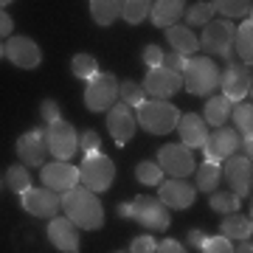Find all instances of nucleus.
<instances>
[{
  "label": "nucleus",
  "mask_w": 253,
  "mask_h": 253,
  "mask_svg": "<svg viewBox=\"0 0 253 253\" xmlns=\"http://www.w3.org/2000/svg\"><path fill=\"white\" fill-rule=\"evenodd\" d=\"M158 166H161L163 174H172L177 180H186L197 166H194V155H191L189 146L183 144H163L158 149Z\"/></svg>",
  "instance_id": "8"
},
{
  "label": "nucleus",
  "mask_w": 253,
  "mask_h": 253,
  "mask_svg": "<svg viewBox=\"0 0 253 253\" xmlns=\"http://www.w3.org/2000/svg\"><path fill=\"white\" fill-rule=\"evenodd\" d=\"M20 206L26 208L31 217L40 219H54L59 211H62V203H59V194L51 189H28L20 194Z\"/></svg>",
  "instance_id": "12"
},
{
  "label": "nucleus",
  "mask_w": 253,
  "mask_h": 253,
  "mask_svg": "<svg viewBox=\"0 0 253 253\" xmlns=\"http://www.w3.org/2000/svg\"><path fill=\"white\" fill-rule=\"evenodd\" d=\"M186 62H189V59H183L180 54H163V68H166V71H172V73H183V68H186Z\"/></svg>",
  "instance_id": "42"
},
{
  "label": "nucleus",
  "mask_w": 253,
  "mask_h": 253,
  "mask_svg": "<svg viewBox=\"0 0 253 253\" xmlns=\"http://www.w3.org/2000/svg\"><path fill=\"white\" fill-rule=\"evenodd\" d=\"M144 62H146V68H149V71H152V68H161V62H163L161 45H146L144 48Z\"/></svg>",
  "instance_id": "43"
},
{
  "label": "nucleus",
  "mask_w": 253,
  "mask_h": 253,
  "mask_svg": "<svg viewBox=\"0 0 253 253\" xmlns=\"http://www.w3.org/2000/svg\"><path fill=\"white\" fill-rule=\"evenodd\" d=\"M214 9L222 14V20H228V17H251L253 6L248 0H217Z\"/></svg>",
  "instance_id": "36"
},
{
  "label": "nucleus",
  "mask_w": 253,
  "mask_h": 253,
  "mask_svg": "<svg viewBox=\"0 0 253 253\" xmlns=\"http://www.w3.org/2000/svg\"><path fill=\"white\" fill-rule=\"evenodd\" d=\"M144 87L138 84V82L132 79H126V82H118V99H121V104H126V107L132 110V107H141L144 104Z\"/></svg>",
  "instance_id": "30"
},
{
  "label": "nucleus",
  "mask_w": 253,
  "mask_h": 253,
  "mask_svg": "<svg viewBox=\"0 0 253 253\" xmlns=\"http://www.w3.org/2000/svg\"><path fill=\"white\" fill-rule=\"evenodd\" d=\"M71 71H73V76H79V79H84V82H90L96 73H101L96 56H90V54H76L73 56Z\"/></svg>",
  "instance_id": "32"
},
{
  "label": "nucleus",
  "mask_w": 253,
  "mask_h": 253,
  "mask_svg": "<svg viewBox=\"0 0 253 253\" xmlns=\"http://www.w3.org/2000/svg\"><path fill=\"white\" fill-rule=\"evenodd\" d=\"M116 253H126V251H116Z\"/></svg>",
  "instance_id": "50"
},
{
  "label": "nucleus",
  "mask_w": 253,
  "mask_h": 253,
  "mask_svg": "<svg viewBox=\"0 0 253 253\" xmlns=\"http://www.w3.org/2000/svg\"><path fill=\"white\" fill-rule=\"evenodd\" d=\"M135 121H138V126H144L146 132H152V135H169L172 129H177L180 110L174 107L172 101L149 99L138 107Z\"/></svg>",
  "instance_id": "2"
},
{
  "label": "nucleus",
  "mask_w": 253,
  "mask_h": 253,
  "mask_svg": "<svg viewBox=\"0 0 253 253\" xmlns=\"http://www.w3.org/2000/svg\"><path fill=\"white\" fill-rule=\"evenodd\" d=\"M0 56H3V45H0Z\"/></svg>",
  "instance_id": "49"
},
{
  "label": "nucleus",
  "mask_w": 253,
  "mask_h": 253,
  "mask_svg": "<svg viewBox=\"0 0 253 253\" xmlns=\"http://www.w3.org/2000/svg\"><path fill=\"white\" fill-rule=\"evenodd\" d=\"M183 87L194 96H208L219 87V68L208 56H191L180 73Z\"/></svg>",
  "instance_id": "3"
},
{
  "label": "nucleus",
  "mask_w": 253,
  "mask_h": 253,
  "mask_svg": "<svg viewBox=\"0 0 253 253\" xmlns=\"http://www.w3.org/2000/svg\"><path fill=\"white\" fill-rule=\"evenodd\" d=\"M116 101H118L116 73H96L84 87V107L90 113H107Z\"/></svg>",
  "instance_id": "5"
},
{
  "label": "nucleus",
  "mask_w": 253,
  "mask_h": 253,
  "mask_svg": "<svg viewBox=\"0 0 253 253\" xmlns=\"http://www.w3.org/2000/svg\"><path fill=\"white\" fill-rule=\"evenodd\" d=\"M48 242L59 253H79V228L68 217H54L48 222Z\"/></svg>",
  "instance_id": "19"
},
{
  "label": "nucleus",
  "mask_w": 253,
  "mask_h": 253,
  "mask_svg": "<svg viewBox=\"0 0 253 253\" xmlns=\"http://www.w3.org/2000/svg\"><path fill=\"white\" fill-rule=\"evenodd\" d=\"M129 206H132V219H135L144 231H158V234H163V231L169 228V222H172V219H169V208H163V203L158 197L138 194Z\"/></svg>",
  "instance_id": "6"
},
{
  "label": "nucleus",
  "mask_w": 253,
  "mask_h": 253,
  "mask_svg": "<svg viewBox=\"0 0 253 253\" xmlns=\"http://www.w3.org/2000/svg\"><path fill=\"white\" fill-rule=\"evenodd\" d=\"M253 234V222L251 217H245V214H225V219L219 222V236H225V239H236V242H245V239H251Z\"/></svg>",
  "instance_id": "24"
},
{
  "label": "nucleus",
  "mask_w": 253,
  "mask_h": 253,
  "mask_svg": "<svg viewBox=\"0 0 253 253\" xmlns=\"http://www.w3.org/2000/svg\"><path fill=\"white\" fill-rule=\"evenodd\" d=\"M225 166H219V172L225 174V183L231 186V194L236 197H251L253 191V163L245 155H231L225 158Z\"/></svg>",
  "instance_id": "10"
},
{
  "label": "nucleus",
  "mask_w": 253,
  "mask_h": 253,
  "mask_svg": "<svg viewBox=\"0 0 253 253\" xmlns=\"http://www.w3.org/2000/svg\"><path fill=\"white\" fill-rule=\"evenodd\" d=\"M45 144H48V152L54 155L56 161H71L73 152L79 149V132L73 129L71 121H54L48 124L45 129Z\"/></svg>",
  "instance_id": "9"
},
{
  "label": "nucleus",
  "mask_w": 253,
  "mask_h": 253,
  "mask_svg": "<svg viewBox=\"0 0 253 253\" xmlns=\"http://www.w3.org/2000/svg\"><path fill=\"white\" fill-rule=\"evenodd\" d=\"M59 203H62L65 217L71 219L76 228H82V231H99L104 225L101 200L93 191H87L84 186H76V189L59 194Z\"/></svg>",
  "instance_id": "1"
},
{
  "label": "nucleus",
  "mask_w": 253,
  "mask_h": 253,
  "mask_svg": "<svg viewBox=\"0 0 253 253\" xmlns=\"http://www.w3.org/2000/svg\"><path fill=\"white\" fill-rule=\"evenodd\" d=\"M113 177H116V163L110 161L107 155L101 152L84 155V161L79 166V180L87 191H93V194L107 191L113 186Z\"/></svg>",
  "instance_id": "4"
},
{
  "label": "nucleus",
  "mask_w": 253,
  "mask_h": 253,
  "mask_svg": "<svg viewBox=\"0 0 253 253\" xmlns=\"http://www.w3.org/2000/svg\"><path fill=\"white\" fill-rule=\"evenodd\" d=\"M40 116H42V121H45V124H54V121H59V118H62V113H59V104H56L54 99H45L42 104H40Z\"/></svg>",
  "instance_id": "41"
},
{
  "label": "nucleus",
  "mask_w": 253,
  "mask_h": 253,
  "mask_svg": "<svg viewBox=\"0 0 253 253\" xmlns=\"http://www.w3.org/2000/svg\"><path fill=\"white\" fill-rule=\"evenodd\" d=\"M141 87H144L146 96H155V99L166 101V96H174V93L183 87V79L180 73H172L166 71V68H152V71L144 76V82H141Z\"/></svg>",
  "instance_id": "15"
},
{
  "label": "nucleus",
  "mask_w": 253,
  "mask_h": 253,
  "mask_svg": "<svg viewBox=\"0 0 253 253\" xmlns=\"http://www.w3.org/2000/svg\"><path fill=\"white\" fill-rule=\"evenodd\" d=\"M234 51H236V56H239V62H242L245 68H251V62H253V23H251V17L236 28Z\"/></svg>",
  "instance_id": "26"
},
{
  "label": "nucleus",
  "mask_w": 253,
  "mask_h": 253,
  "mask_svg": "<svg viewBox=\"0 0 253 253\" xmlns=\"http://www.w3.org/2000/svg\"><path fill=\"white\" fill-rule=\"evenodd\" d=\"M166 40H169V45L174 48V54H180L183 59H191V56L200 51V40L197 34L191 31L189 26H172V28H166Z\"/></svg>",
  "instance_id": "22"
},
{
  "label": "nucleus",
  "mask_w": 253,
  "mask_h": 253,
  "mask_svg": "<svg viewBox=\"0 0 253 253\" xmlns=\"http://www.w3.org/2000/svg\"><path fill=\"white\" fill-rule=\"evenodd\" d=\"M42 186L56 194H65L79 186V169L71 166L65 161H54V163H45L42 166Z\"/></svg>",
  "instance_id": "16"
},
{
  "label": "nucleus",
  "mask_w": 253,
  "mask_h": 253,
  "mask_svg": "<svg viewBox=\"0 0 253 253\" xmlns=\"http://www.w3.org/2000/svg\"><path fill=\"white\" fill-rule=\"evenodd\" d=\"M231 110H234V104L225 96H211L206 101V110H203V121L211 126H225V118H231Z\"/></svg>",
  "instance_id": "27"
},
{
  "label": "nucleus",
  "mask_w": 253,
  "mask_h": 253,
  "mask_svg": "<svg viewBox=\"0 0 253 253\" xmlns=\"http://www.w3.org/2000/svg\"><path fill=\"white\" fill-rule=\"evenodd\" d=\"M214 14H217L214 3H194V6H189V9L183 11V17H186L189 26H206V23L214 20Z\"/></svg>",
  "instance_id": "33"
},
{
  "label": "nucleus",
  "mask_w": 253,
  "mask_h": 253,
  "mask_svg": "<svg viewBox=\"0 0 253 253\" xmlns=\"http://www.w3.org/2000/svg\"><path fill=\"white\" fill-rule=\"evenodd\" d=\"M11 28H14V20L9 17V11L0 9V40L3 37H11Z\"/></svg>",
  "instance_id": "45"
},
{
  "label": "nucleus",
  "mask_w": 253,
  "mask_h": 253,
  "mask_svg": "<svg viewBox=\"0 0 253 253\" xmlns=\"http://www.w3.org/2000/svg\"><path fill=\"white\" fill-rule=\"evenodd\" d=\"M158 200L163 203V208H177V211H186V208L194 206V200H197V189L186 180H172L161 183V189H158Z\"/></svg>",
  "instance_id": "17"
},
{
  "label": "nucleus",
  "mask_w": 253,
  "mask_h": 253,
  "mask_svg": "<svg viewBox=\"0 0 253 253\" xmlns=\"http://www.w3.org/2000/svg\"><path fill=\"white\" fill-rule=\"evenodd\" d=\"M231 118H234L236 129L242 132V138H251V129H253V104L251 101H236V107L231 110Z\"/></svg>",
  "instance_id": "31"
},
{
  "label": "nucleus",
  "mask_w": 253,
  "mask_h": 253,
  "mask_svg": "<svg viewBox=\"0 0 253 253\" xmlns=\"http://www.w3.org/2000/svg\"><path fill=\"white\" fill-rule=\"evenodd\" d=\"M118 214H121V217H132V206H129V203H121V206H118Z\"/></svg>",
  "instance_id": "48"
},
{
  "label": "nucleus",
  "mask_w": 253,
  "mask_h": 253,
  "mask_svg": "<svg viewBox=\"0 0 253 253\" xmlns=\"http://www.w3.org/2000/svg\"><path fill=\"white\" fill-rule=\"evenodd\" d=\"M135 180L141 183V186H161L163 183L161 166H158L155 161H141L135 166Z\"/></svg>",
  "instance_id": "34"
},
{
  "label": "nucleus",
  "mask_w": 253,
  "mask_h": 253,
  "mask_svg": "<svg viewBox=\"0 0 253 253\" xmlns=\"http://www.w3.org/2000/svg\"><path fill=\"white\" fill-rule=\"evenodd\" d=\"M155 248H158L155 236L144 234V236H135V239L129 242V251H126V253H155Z\"/></svg>",
  "instance_id": "40"
},
{
  "label": "nucleus",
  "mask_w": 253,
  "mask_h": 253,
  "mask_svg": "<svg viewBox=\"0 0 253 253\" xmlns=\"http://www.w3.org/2000/svg\"><path fill=\"white\" fill-rule=\"evenodd\" d=\"M236 149H239V135L231 126H217L214 132H208L206 144H203V152H206L208 163H222L225 158L236 155Z\"/></svg>",
  "instance_id": "13"
},
{
  "label": "nucleus",
  "mask_w": 253,
  "mask_h": 253,
  "mask_svg": "<svg viewBox=\"0 0 253 253\" xmlns=\"http://www.w3.org/2000/svg\"><path fill=\"white\" fill-rule=\"evenodd\" d=\"M208 206L214 208V211H219V214H236V208H239V197L231 194V191H211Z\"/></svg>",
  "instance_id": "37"
},
{
  "label": "nucleus",
  "mask_w": 253,
  "mask_h": 253,
  "mask_svg": "<svg viewBox=\"0 0 253 253\" xmlns=\"http://www.w3.org/2000/svg\"><path fill=\"white\" fill-rule=\"evenodd\" d=\"M107 129H110V135H113V141H116L118 146H124L138 129L135 113L126 107V104H113V107L107 110Z\"/></svg>",
  "instance_id": "18"
},
{
  "label": "nucleus",
  "mask_w": 253,
  "mask_h": 253,
  "mask_svg": "<svg viewBox=\"0 0 253 253\" xmlns=\"http://www.w3.org/2000/svg\"><path fill=\"white\" fill-rule=\"evenodd\" d=\"M200 251L203 253H234V245L225 236H206V242L200 245Z\"/></svg>",
  "instance_id": "38"
},
{
  "label": "nucleus",
  "mask_w": 253,
  "mask_h": 253,
  "mask_svg": "<svg viewBox=\"0 0 253 253\" xmlns=\"http://www.w3.org/2000/svg\"><path fill=\"white\" fill-rule=\"evenodd\" d=\"M149 9H152L149 0H126V3H121V17L129 26H138V23H144L149 17Z\"/></svg>",
  "instance_id": "29"
},
{
  "label": "nucleus",
  "mask_w": 253,
  "mask_h": 253,
  "mask_svg": "<svg viewBox=\"0 0 253 253\" xmlns=\"http://www.w3.org/2000/svg\"><path fill=\"white\" fill-rule=\"evenodd\" d=\"M87 9L96 26H113L121 17V0H90Z\"/></svg>",
  "instance_id": "25"
},
{
  "label": "nucleus",
  "mask_w": 253,
  "mask_h": 253,
  "mask_svg": "<svg viewBox=\"0 0 253 253\" xmlns=\"http://www.w3.org/2000/svg\"><path fill=\"white\" fill-rule=\"evenodd\" d=\"M79 149H84V155L99 152V149H101L99 132H96V129H87V132H82V135H79Z\"/></svg>",
  "instance_id": "39"
},
{
  "label": "nucleus",
  "mask_w": 253,
  "mask_h": 253,
  "mask_svg": "<svg viewBox=\"0 0 253 253\" xmlns=\"http://www.w3.org/2000/svg\"><path fill=\"white\" fill-rule=\"evenodd\" d=\"M17 155L26 166H45V155H48L45 132L42 129H31L26 135H20L17 138Z\"/></svg>",
  "instance_id": "20"
},
{
  "label": "nucleus",
  "mask_w": 253,
  "mask_h": 253,
  "mask_svg": "<svg viewBox=\"0 0 253 253\" xmlns=\"http://www.w3.org/2000/svg\"><path fill=\"white\" fill-rule=\"evenodd\" d=\"M3 56H9V62L23 71H31L42 62V51L31 37H9V42L3 45Z\"/></svg>",
  "instance_id": "14"
},
{
  "label": "nucleus",
  "mask_w": 253,
  "mask_h": 253,
  "mask_svg": "<svg viewBox=\"0 0 253 253\" xmlns=\"http://www.w3.org/2000/svg\"><path fill=\"white\" fill-rule=\"evenodd\" d=\"M203 242H206V234H203L200 228H194V231L189 234V245H191V248H200Z\"/></svg>",
  "instance_id": "46"
},
{
  "label": "nucleus",
  "mask_w": 253,
  "mask_h": 253,
  "mask_svg": "<svg viewBox=\"0 0 253 253\" xmlns=\"http://www.w3.org/2000/svg\"><path fill=\"white\" fill-rule=\"evenodd\" d=\"M177 129H180L183 146H189V149L203 146L206 144V138H208V124L203 121V116H197V113H186V116H180Z\"/></svg>",
  "instance_id": "21"
},
{
  "label": "nucleus",
  "mask_w": 253,
  "mask_h": 253,
  "mask_svg": "<svg viewBox=\"0 0 253 253\" xmlns=\"http://www.w3.org/2000/svg\"><path fill=\"white\" fill-rule=\"evenodd\" d=\"M197 172V186L194 189H200V191H217V183H219V177H222V172H219V163H203L200 169H194Z\"/></svg>",
  "instance_id": "28"
},
{
  "label": "nucleus",
  "mask_w": 253,
  "mask_h": 253,
  "mask_svg": "<svg viewBox=\"0 0 253 253\" xmlns=\"http://www.w3.org/2000/svg\"><path fill=\"white\" fill-rule=\"evenodd\" d=\"M234 253H253V245H251V239H245V242H239L234 248Z\"/></svg>",
  "instance_id": "47"
},
{
  "label": "nucleus",
  "mask_w": 253,
  "mask_h": 253,
  "mask_svg": "<svg viewBox=\"0 0 253 253\" xmlns=\"http://www.w3.org/2000/svg\"><path fill=\"white\" fill-rule=\"evenodd\" d=\"M183 11H186V3L183 0H158L152 3V9H149V17L158 28H172L180 23Z\"/></svg>",
  "instance_id": "23"
},
{
  "label": "nucleus",
  "mask_w": 253,
  "mask_h": 253,
  "mask_svg": "<svg viewBox=\"0 0 253 253\" xmlns=\"http://www.w3.org/2000/svg\"><path fill=\"white\" fill-rule=\"evenodd\" d=\"M6 186H9L11 191H17V194H23V191L31 189V174H28V169L23 166V163L9 166V172H6Z\"/></svg>",
  "instance_id": "35"
},
{
  "label": "nucleus",
  "mask_w": 253,
  "mask_h": 253,
  "mask_svg": "<svg viewBox=\"0 0 253 253\" xmlns=\"http://www.w3.org/2000/svg\"><path fill=\"white\" fill-rule=\"evenodd\" d=\"M234 34H236V26H231V20H211V23L203 26V37H197V40L203 51L231 59V54H234Z\"/></svg>",
  "instance_id": "7"
},
{
  "label": "nucleus",
  "mask_w": 253,
  "mask_h": 253,
  "mask_svg": "<svg viewBox=\"0 0 253 253\" xmlns=\"http://www.w3.org/2000/svg\"><path fill=\"white\" fill-rule=\"evenodd\" d=\"M155 253H189V251H186L180 242H174V239H163V242L155 248Z\"/></svg>",
  "instance_id": "44"
},
{
  "label": "nucleus",
  "mask_w": 253,
  "mask_h": 253,
  "mask_svg": "<svg viewBox=\"0 0 253 253\" xmlns=\"http://www.w3.org/2000/svg\"><path fill=\"white\" fill-rule=\"evenodd\" d=\"M219 87H222V96L231 104L245 101V96H251V87H253L251 68H245L242 62H228V68L219 73Z\"/></svg>",
  "instance_id": "11"
}]
</instances>
